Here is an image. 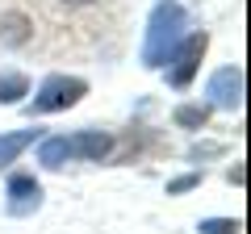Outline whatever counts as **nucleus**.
<instances>
[{
    "mask_svg": "<svg viewBox=\"0 0 251 234\" xmlns=\"http://www.w3.org/2000/svg\"><path fill=\"white\" fill-rule=\"evenodd\" d=\"M188 34V13L180 0H155L151 17H147V29H143V50H138V59H143V67H163L172 59V50L180 46V38Z\"/></svg>",
    "mask_w": 251,
    "mask_h": 234,
    "instance_id": "f257e3e1",
    "label": "nucleus"
},
{
    "mask_svg": "<svg viewBox=\"0 0 251 234\" xmlns=\"http://www.w3.org/2000/svg\"><path fill=\"white\" fill-rule=\"evenodd\" d=\"M88 96V80L84 75H67V71H50L38 92L25 100L29 117H46V113H63V109H75L80 100Z\"/></svg>",
    "mask_w": 251,
    "mask_h": 234,
    "instance_id": "f03ea898",
    "label": "nucleus"
},
{
    "mask_svg": "<svg viewBox=\"0 0 251 234\" xmlns=\"http://www.w3.org/2000/svg\"><path fill=\"white\" fill-rule=\"evenodd\" d=\"M205 50H209V34H205V29H188V34L180 38V46L172 50L168 63H163V67H168V84H172L176 92H184L188 84L197 80Z\"/></svg>",
    "mask_w": 251,
    "mask_h": 234,
    "instance_id": "7ed1b4c3",
    "label": "nucleus"
},
{
    "mask_svg": "<svg viewBox=\"0 0 251 234\" xmlns=\"http://www.w3.org/2000/svg\"><path fill=\"white\" fill-rule=\"evenodd\" d=\"M42 184L29 176V171H13L9 184H4V213L9 217H34L42 209Z\"/></svg>",
    "mask_w": 251,
    "mask_h": 234,
    "instance_id": "20e7f679",
    "label": "nucleus"
},
{
    "mask_svg": "<svg viewBox=\"0 0 251 234\" xmlns=\"http://www.w3.org/2000/svg\"><path fill=\"white\" fill-rule=\"evenodd\" d=\"M205 105L209 109H226V113H239L243 109V67H218L205 84Z\"/></svg>",
    "mask_w": 251,
    "mask_h": 234,
    "instance_id": "39448f33",
    "label": "nucleus"
},
{
    "mask_svg": "<svg viewBox=\"0 0 251 234\" xmlns=\"http://www.w3.org/2000/svg\"><path fill=\"white\" fill-rule=\"evenodd\" d=\"M67 142H72V159H88V163L109 159V151H113V134H105V130H75Z\"/></svg>",
    "mask_w": 251,
    "mask_h": 234,
    "instance_id": "423d86ee",
    "label": "nucleus"
},
{
    "mask_svg": "<svg viewBox=\"0 0 251 234\" xmlns=\"http://www.w3.org/2000/svg\"><path fill=\"white\" fill-rule=\"evenodd\" d=\"M38 138H42V130H9V134H0V171L9 163H17L21 151H29Z\"/></svg>",
    "mask_w": 251,
    "mask_h": 234,
    "instance_id": "0eeeda50",
    "label": "nucleus"
},
{
    "mask_svg": "<svg viewBox=\"0 0 251 234\" xmlns=\"http://www.w3.org/2000/svg\"><path fill=\"white\" fill-rule=\"evenodd\" d=\"M67 159H72V142H67V134H46V138H38V163H42L46 171H59Z\"/></svg>",
    "mask_w": 251,
    "mask_h": 234,
    "instance_id": "6e6552de",
    "label": "nucleus"
},
{
    "mask_svg": "<svg viewBox=\"0 0 251 234\" xmlns=\"http://www.w3.org/2000/svg\"><path fill=\"white\" fill-rule=\"evenodd\" d=\"M25 96H29V75H21V71L0 75V105H21Z\"/></svg>",
    "mask_w": 251,
    "mask_h": 234,
    "instance_id": "1a4fd4ad",
    "label": "nucleus"
},
{
    "mask_svg": "<svg viewBox=\"0 0 251 234\" xmlns=\"http://www.w3.org/2000/svg\"><path fill=\"white\" fill-rule=\"evenodd\" d=\"M209 113H214L209 105H176L172 121H176L180 130H205L209 126Z\"/></svg>",
    "mask_w": 251,
    "mask_h": 234,
    "instance_id": "9d476101",
    "label": "nucleus"
},
{
    "mask_svg": "<svg viewBox=\"0 0 251 234\" xmlns=\"http://www.w3.org/2000/svg\"><path fill=\"white\" fill-rule=\"evenodd\" d=\"M25 38H29V21L21 13H4L0 17V42L4 46H21Z\"/></svg>",
    "mask_w": 251,
    "mask_h": 234,
    "instance_id": "9b49d317",
    "label": "nucleus"
},
{
    "mask_svg": "<svg viewBox=\"0 0 251 234\" xmlns=\"http://www.w3.org/2000/svg\"><path fill=\"white\" fill-rule=\"evenodd\" d=\"M197 230L201 234H243V222L239 217H205Z\"/></svg>",
    "mask_w": 251,
    "mask_h": 234,
    "instance_id": "f8f14e48",
    "label": "nucleus"
},
{
    "mask_svg": "<svg viewBox=\"0 0 251 234\" xmlns=\"http://www.w3.org/2000/svg\"><path fill=\"white\" fill-rule=\"evenodd\" d=\"M193 188H201V171H184V176L168 180V197H180V192H193Z\"/></svg>",
    "mask_w": 251,
    "mask_h": 234,
    "instance_id": "ddd939ff",
    "label": "nucleus"
},
{
    "mask_svg": "<svg viewBox=\"0 0 251 234\" xmlns=\"http://www.w3.org/2000/svg\"><path fill=\"white\" fill-rule=\"evenodd\" d=\"M226 180H230V184H239V188L247 184V171H243V163H234V167L226 171Z\"/></svg>",
    "mask_w": 251,
    "mask_h": 234,
    "instance_id": "4468645a",
    "label": "nucleus"
},
{
    "mask_svg": "<svg viewBox=\"0 0 251 234\" xmlns=\"http://www.w3.org/2000/svg\"><path fill=\"white\" fill-rule=\"evenodd\" d=\"M63 4H97V0H63Z\"/></svg>",
    "mask_w": 251,
    "mask_h": 234,
    "instance_id": "2eb2a0df",
    "label": "nucleus"
}]
</instances>
